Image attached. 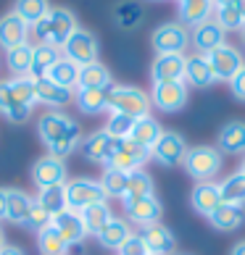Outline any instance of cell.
<instances>
[{
    "instance_id": "1",
    "label": "cell",
    "mask_w": 245,
    "mask_h": 255,
    "mask_svg": "<svg viewBox=\"0 0 245 255\" xmlns=\"http://www.w3.org/2000/svg\"><path fill=\"white\" fill-rule=\"evenodd\" d=\"M37 137H40V142L48 150V155L66 158L74 150H79L82 127L61 111H48L37 121Z\"/></svg>"
},
{
    "instance_id": "2",
    "label": "cell",
    "mask_w": 245,
    "mask_h": 255,
    "mask_svg": "<svg viewBox=\"0 0 245 255\" xmlns=\"http://www.w3.org/2000/svg\"><path fill=\"white\" fill-rule=\"evenodd\" d=\"M37 106V87L32 77H11L0 82V116L11 124H24Z\"/></svg>"
},
{
    "instance_id": "3",
    "label": "cell",
    "mask_w": 245,
    "mask_h": 255,
    "mask_svg": "<svg viewBox=\"0 0 245 255\" xmlns=\"http://www.w3.org/2000/svg\"><path fill=\"white\" fill-rule=\"evenodd\" d=\"M77 16L69 8H50L48 16H42L40 21L34 24V34L40 45H50V48L61 50L66 40L77 32Z\"/></svg>"
},
{
    "instance_id": "4",
    "label": "cell",
    "mask_w": 245,
    "mask_h": 255,
    "mask_svg": "<svg viewBox=\"0 0 245 255\" xmlns=\"http://www.w3.org/2000/svg\"><path fill=\"white\" fill-rule=\"evenodd\" d=\"M182 168L195 182H214L224 168V155L219 153L216 145H195V147H187Z\"/></svg>"
},
{
    "instance_id": "5",
    "label": "cell",
    "mask_w": 245,
    "mask_h": 255,
    "mask_svg": "<svg viewBox=\"0 0 245 255\" xmlns=\"http://www.w3.org/2000/svg\"><path fill=\"white\" fill-rule=\"evenodd\" d=\"M108 113H124L132 119L150 116V95L135 84H111L108 87Z\"/></svg>"
},
{
    "instance_id": "6",
    "label": "cell",
    "mask_w": 245,
    "mask_h": 255,
    "mask_svg": "<svg viewBox=\"0 0 245 255\" xmlns=\"http://www.w3.org/2000/svg\"><path fill=\"white\" fill-rule=\"evenodd\" d=\"M108 200L106 192L98 179H90V176H79V179H71L66 182V208L74 213H82L84 208L95 205V203H103Z\"/></svg>"
},
{
    "instance_id": "7",
    "label": "cell",
    "mask_w": 245,
    "mask_h": 255,
    "mask_svg": "<svg viewBox=\"0 0 245 255\" xmlns=\"http://www.w3.org/2000/svg\"><path fill=\"white\" fill-rule=\"evenodd\" d=\"M150 45H153L156 55H169V53H182L190 45V32L187 26H182L180 21H166L161 26H156L150 34Z\"/></svg>"
},
{
    "instance_id": "8",
    "label": "cell",
    "mask_w": 245,
    "mask_h": 255,
    "mask_svg": "<svg viewBox=\"0 0 245 255\" xmlns=\"http://www.w3.org/2000/svg\"><path fill=\"white\" fill-rule=\"evenodd\" d=\"M63 55L69 61H74L77 66H87V63H95L98 61V53H100V42L95 32L90 29H82V26H77V32H74L69 40H66L63 45Z\"/></svg>"
},
{
    "instance_id": "9",
    "label": "cell",
    "mask_w": 245,
    "mask_h": 255,
    "mask_svg": "<svg viewBox=\"0 0 245 255\" xmlns=\"http://www.w3.org/2000/svg\"><path fill=\"white\" fill-rule=\"evenodd\" d=\"M185 153H187V142L180 131H166L158 137V142L150 147V158L156 160L158 166L164 168H174V166H182L185 160Z\"/></svg>"
},
{
    "instance_id": "10",
    "label": "cell",
    "mask_w": 245,
    "mask_h": 255,
    "mask_svg": "<svg viewBox=\"0 0 245 255\" xmlns=\"http://www.w3.org/2000/svg\"><path fill=\"white\" fill-rule=\"evenodd\" d=\"M150 95V106L161 113H177L187 106V84L185 82H158L153 84Z\"/></svg>"
},
{
    "instance_id": "11",
    "label": "cell",
    "mask_w": 245,
    "mask_h": 255,
    "mask_svg": "<svg viewBox=\"0 0 245 255\" xmlns=\"http://www.w3.org/2000/svg\"><path fill=\"white\" fill-rule=\"evenodd\" d=\"M32 182L37 190H45V187H58L66 184V176H69V168H66L63 158L55 155H42L32 163Z\"/></svg>"
},
{
    "instance_id": "12",
    "label": "cell",
    "mask_w": 245,
    "mask_h": 255,
    "mask_svg": "<svg viewBox=\"0 0 245 255\" xmlns=\"http://www.w3.org/2000/svg\"><path fill=\"white\" fill-rule=\"evenodd\" d=\"M148 160H150V150L140 147L137 142H132V139H116L114 155H111L108 166L119 168V171H124V174H132V171H140Z\"/></svg>"
},
{
    "instance_id": "13",
    "label": "cell",
    "mask_w": 245,
    "mask_h": 255,
    "mask_svg": "<svg viewBox=\"0 0 245 255\" xmlns=\"http://www.w3.org/2000/svg\"><path fill=\"white\" fill-rule=\"evenodd\" d=\"M124 213H127V221L137 224V226H153L161 221L164 216V205L156 195H148V197H137V200H124Z\"/></svg>"
},
{
    "instance_id": "14",
    "label": "cell",
    "mask_w": 245,
    "mask_h": 255,
    "mask_svg": "<svg viewBox=\"0 0 245 255\" xmlns=\"http://www.w3.org/2000/svg\"><path fill=\"white\" fill-rule=\"evenodd\" d=\"M214 69V77L216 82H232V77L238 74L243 66H245V58L238 48H232V45H222V48H216L214 53L206 55Z\"/></svg>"
},
{
    "instance_id": "15",
    "label": "cell",
    "mask_w": 245,
    "mask_h": 255,
    "mask_svg": "<svg viewBox=\"0 0 245 255\" xmlns=\"http://www.w3.org/2000/svg\"><path fill=\"white\" fill-rule=\"evenodd\" d=\"M114 145H116V139L108 137L106 129H98V131H92V134L82 137L79 153H82L84 160H90V163H103V166H108L111 155H114Z\"/></svg>"
},
{
    "instance_id": "16",
    "label": "cell",
    "mask_w": 245,
    "mask_h": 255,
    "mask_svg": "<svg viewBox=\"0 0 245 255\" xmlns=\"http://www.w3.org/2000/svg\"><path fill=\"white\" fill-rule=\"evenodd\" d=\"M190 42H193L195 53H201V55H209V53H214L216 48H222V45H227V32H224L222 26L214 21V18H209V21H203V24L193 26Z\"/></svg>"
},
{
    "instance_id": "17",
    "label": "cell",
    "mask_w": 245,
    "mask_h": 255,
    "mask_svg": "<svg viewBox=\"0 0 245 255\" xmlns=\"http://www.w3.org/2000/svg\"><path fill=\"white\" fill-rule=\"evenodd\" d=\"M150 79L158 82H185V55L182 53H169L156 55L150 63Z\"/></svg>"
},
{
    "instance_id": "18",
    "label": "cell",
    "mask_w": 245,
    "mask_h": 255,
    "mask_svg": "<svg viewBox=\"0 0 245 255\" xmlns=\"http://www.w3.org/2000/svg\"><path fill=\"white\" fill-rule=\"evenodd\" d=\"M140 237H143L150 255H174V250H177L174 232L169 229V226H164L161 221L153 224V226H145V229L140 232Z\"/></svg>"
},
{
    "instance_id": "19",
    "label": "cell",
    "mask_w": 245,
    "mask_h": 255,
    "mask_svg": "<svg viewBox=\"0 0 245 255\" xmlns=\"http://www.w3.org/2000/svg\"><path fill=\"white\" fill-rule=\"evenodd\" d=\"M216 82L214 77V69L206 55L195 53V55H185V84L190 87H198V90H206Z\"/></svg>"
},
{
    "instance_id": "20",
    "label": "cell",
    "mask_w": 245,
    "mask_h": 255,
    "mask_svg": "<svg viewBox=\"0 0 245 255\" xmlns=\"http://www.w3.org/2000/svg\"><path fill=\"white\" fill-rule=\"evenodd\" d=\"M190 205L198 216H209L222 205V195H219V184L216 182H195L193 192H190Z\"/></svg>"
},
{
    "instance_id": "21",
    "label": "cell",
    "mask_w": 245,
    "mask_h": 255,
    "mask_svg": "<svg viewBox=\"0 0 245 255\" xmlns=\"http://www.w3.org/2000/svg\"><path fill=\"white\" fill-rule=\"evenodd\" d=\"M216 147L224 155H245V121H227L219 129V137H216Z\"/></svg>"
},
{
    "instance_id": "22",
    "label": "cell",
    "mask_w": 245,
    "mask_h": 255,
    "mask_svg": "<svg viewBox=\"0 0 245 255\" xmlns=\"http://www.w3.org/2000/svg\"><path fill=\"white\" fill-rule=\"evenodd\" d=\"M26 37H29V24L21 21L13 11L0 16V48L3 50H11V48L24 45Z\"/></svg>"
},
{
    "instance_id": "23",
    "label": "cell",
    "mask_w": 245,
    "mask_h": 255,
    "mask_svg": "<svg viewBox=\"0 0 245 255\" xmlns=\"http://www.w3.org/2000/svg\"><path fill=\"white\" fill-rule=\"evenodd\" d=\"M114 84V74L106 63H87L79 66V79H77V90H108Z\"/></svg>"
},
{
    "instance_id": "24",
    "label": "cell",
    "mask_w": 245,
    "mask_h": 255,
    "mask_svg": "<svg viewBox=\"0 0 245 255\" xmlns=\"http://www.w3.org/2000/svg\"><path fill=\"white\" fill-rule=\"evenodd\" d=\"M32 203H34V197L29 192L18 190V187H5V221L21 226Z\"/></svg>"
},
{
    "instance_id": "25",
    "label": "cell",
    "mask_w": 245,
    "mask_h": 255,
    "mask_svg": "<svg viewBox=\"0 0 245 255\" xmlns=\"http://www.w3.org/2000/svg\"><path fill=\"white\" fill-rule=\"evenodd\" d=\"M177 13L182 26H198L214 13V0H177Z\"/></svg>"
},
{
    "instance_id": "26",
    "label": "cell",
    "mask_w": 245,
    "mask_h": 255,
    "mask_svg": "<svg viewBox=\"0 0 245 255\" xmlns=\"http://www.w3.org/2000/svg\"><path fill=\"white\" fill-rule=\"evenodd\" d=\"M53 226L58 229V234L69 242V245H79L84 242V237H87V229H84V221H82V216L79 213H74L66 208L63 213L58 216H53Z\"/></svg>"
},
{
    "instance_id": "27",
    "label": "cell",
    "mask_w": 245,
    "mask_h": 255,
    "mask_svg": "<svg viewBox=\"0 0 245 255\" xmlns=\"http://www.w3.org/2000/svg\"><path fill=\"white\" fill-rule=\"evenodd\" d=\"M34 87H37V103H45V106H50L55 111L63 108V106H69V103L74 100V92L71 90L58 87V84L50 82L48 77L34 79Z\"/></svg>"
},
{
    "instance_id": "28",
    "label": "cell",
    "mask_w": 245,
    "mask_h": 255,
    "mask_svg": "<svg viewBox=\"0 0 245 255\" xmlns=\"http://www.w3.org/2000/svg\"><path fill=\"white\" fill-rule=\"evenodd\" d=\"M209 224L214 226L216 232H238L240 226L245 224V208L222 203V205L209 216Z\"/></svg>"
},
{
    "instance_id": "29",
    "label": "cell",
    "mask_w": 245,
    "mask_h": 255,
    "mask_svg": "<svg viewBox=\"0 0 245 255\" xmlns=\"http://www.w3.org/2000/svg\"><path fill=\"white\" fill-rule=\"evenodd\" d=\"M129 234H132L129 221H127V219H119V216H114V219H111L106 226H103V229L95 234V237H98V242H100L106 250H119L121 245L129 240Z\"/></svg>"
},
{
    "instance_id": "30",
    "label": "cell",
    "mask_w": 245,
    "mask_h": 255,
    "mask_svg": "<svg viewBox=\"0 0 245 255\" xmlns=\"http://www.w3.org/2000/svg\"><path fill=\"white\" fill-rule=\"evenodd\" d=\"M161 134H164V129H161V124H158V119H153V116H143V119H137V121H135L129 139H132V142H137L140 147L150 150V147L158 142V137H161Z\"/></svg>"
},
{
    "instance_id": "31",
    "label": "cell",
    "mask_w": 245,
    "mask_h": 255,
    "mask_svg": "<svg viewBox=\"0 0 245 255\" xmlns=\"http://www.w3.org/2000/svg\"><path fill=\"white\" fill-rule=\"evenodd\" d=\"M74 103L84 116H98V113L108 111V90H77Z\"/></svg>"
},
{
    "instance_id": "32",
    "label": "cell",
    "mask_w": 245,
    "mask_h": 255,
    "mask_svg": "<svg viewBox=\"0 0 245 255\" xmlns=\"http://www.w3.org/2000/svg\"><path fill=\"white\" fill-rule=\"evenodd\" d=\"M219 195H222V203L245 208V174L235 171L230 176H224L219 182Z\"/></svg>"
},
{
    "instance_id": "33",
    "label": "cell",
    "mask_w": 245,
    "mask_h": 255,
    "mask_svg": "<svg viewBox=\"0 0 245 255\" xmlns=\"http://www.w3.org/2000/svg\"><path fill=\"white\" fill-rule=\"evenodd\" d=\"M145 16V8L137 3V0H121V3H116L114 8V21L119 29H135V26H140V21H143Z\"/></svg>"
},
{
    "instance_id": "34",
    "label": "cell",
    "mask_w": 245,
    "mask_h": 255,
    "mask_svg": "<svg viewBox=\"0 0 245 255\" xmlns=\"http://www.w3.org/2000/svg\"><path fill=\"white\" fill-rule=\"evenodd\" d=\"M32 53L34 48L29 42L18 45V48L5 50V66L13 77H29V69H32Z\"/></svg>"
},
{
    "instance_id": "35",
    "label": "cell",
    "mask_w": 245,
    "mask_h": 255,
    "mask_svg": "<svg viewBox=\"0 0 245 255\" xmlns=\"http://www.w3.org/2000/svg\"><path fill=\"white\" fill-rule=\"evenodd\" d=\"M48 79L55 82L58 87L74 90V87H77V79H79V66L74 61H69L66 55H61V58L53 63V69L48 71Z\"/></svg>"
},
{
    "instance_id": "36",
    "label": "cell",
    "mask_w": 245,
    "mask_h": 255,
    "mask_svg": "<svg viewBox=\"0 0 245 255\" xmlns=\"http://www.w3.org/2000/svg\"><path fill=\"white\" fill-rule=\"evenodd\" d=\"M79 216H82V221H84V229H87V234H98L103 226L114 219V211H111L108 200H103V203H95V205L84 208Z\"/></svg>"
},
{
    "instance_id": "37",
    "label": "cell",
    "mask_w": 245,
    "mask_h": 255,
    "mask_svg": "<svg viewBox=\"0 0 245 255\" xmlns=\"http://www.w3.org/2000/svg\"><path fill=\"white\" fill-rule=\"evenodd\" d=\"M61 58V50L50 48V45H37L34 53H32V69H29V77L32 79H42L48 77V71L53 69V63Z\"/></svg>"
},
{
    "instance_id": "38",
    "label": "cell",
    "mask_w": 245,
    "mask_h": 255,
    "mask_svg": "<svg viewBox=\"0 0 245 255\" xmlns=\"http://www.w3.org/2000/svg\"><path fill=\"white\" fill-rule=\"evenodd\" d=\"M148 195H156L153 176H150L145 168L132 171L129 179H127V192H124V197H121V203L124 200H137V197H148Z\"/></svg>"
},
{
    "instance_id": "39",
    "label": "cell",
    "mask_w": 245,
    "mask_h": 255,
    "mask_svg": "<svg viewBox=\"0 0 245 255\" xmlns=\"http://www.w3.org/2000/svg\"><path fill=\"white\" fill-rule=\"evenodd\" d=\"M37 250H40V255H66L69 242H66L58 234V229L50 224V226H45L42 232H37Z\"/></svg>"
},
{
    "instance_id": "40",
    "label": "cell",
    "mask_w": 245,
    "mask_h": 255,
    "mask_svg": "<svg viewBox=\"0 0 245 255\" xmlns=\"http://www.w3.org/2000/svg\"><path fill=\"white\" fill-rule=\"evenodd\" d=\"M11 11L21 18V21H26L29 26H34L42 16H48L50 3H48V0H16Z\"/></svg>"
},
{
    "instance_id": "41",
    "label": "cell",
    "mask_w": 245,
    "mask_h": 255,
    "mask_svg": "<svg viewBox=\"0 0 245 255\" xmlns=\"http://www.w3.org/2000/svg\"><path fill=\"white\" fill-rule=\"evenodd\" d=\"M34 200L40 203V205H42L50 216L63 213V211H66V184H58V187H45V190L37 192Z\"/></svg>"
},
{
    "instance_id": "42",
    "label": "cell",
    "mask_w": 245,
    "mask_h": 255,
    "mask_svg": "<svg viewBox=\"0 0 245 255\" xmlns=\"http://www.w3.org/2000/svg\"><path fill=\"white\" fill-rule=\"evenodd\" d=\"M127 179H129V174L106 166V171H103V176L98 179V182L103 187V192H106V197H116V200H121L124 192H127Z\"/></svg>"
},
{
    "instance_id": "43",
    "label": "cell",
    "mask_w": 245,
    "mask_h": 255,
    "mask_svg": "<svg viewBox=\"0 0 245 255\" xmlns=\"http://www.w3.org/2000/svg\"><path fill=\"white\" fill-rule=\"evenodd\" d=\"M135 121L137 119L124 116V113H108V121H106V127H103V129H106L108 137H114V139H129Z\"/></svg>"
},
{
    "instance_id": "44",
    "label": "cell",
    "mask_w": 245,
    "mask_h": 255,
    "mask_svg": "<svg viewBox=\"0 0 245 255\" xmlns=\"http://www.w3.org/2000/svg\"><path fill=\"white\" fill-rule=\"evenodd\" d=\"M53 224V216L48 213V211H45V208L40 205V203H32V208H29V213H26V219H24V229H29V232H42L45 229V226H50Z\"/></svg>"
},
{
    "instance_id": "45",
    "label": "cell",
    "mask_w": 245,
    "mask_h": 255,
    "mask_svg": "<svg viewBox=\"0 0 245 255\" xmlns=\"http://www.w3.org/2000/svg\"><path fill=\"white\" fill-rule=\"evenodd\" d=\"M116 255H150V253H148V248H145L143 237L132 232V234H129V240H127V242L116 250Z\"/></svg>"
},
{
    "instance_id": "46",
    "label": "cell",
    "mask_w": 245,
    "mask_h": 255,
    "mask_svg": "<svg viewBox=\"0 0 245 255\" xmlns=\"http://www.w3.org/2000/svg\"><path fill=\"white\" fill-rule=\"evenodd\" d=\"M230 90H232V95L238 98V100H245V66H243V69L232 77Z\"/></svg>"
},
{
    "instance_id": "47",
    "label": "cell",
    "mask_w": 245,
    "mask_h": 255,
    "mask_svg": "<svg viewBox=\"0 0 245 255\" xmlns=\"http://www.w3.org/2000/svg\"><path fill=\"white\" fill-rule=\"evenodd\" d=\"M0 255H26V253L18 248V245H5V248L0 250Z\"/></svg>"
},
{
    "instance_id": "48",
    "label": "cell",
    "mask_w": 245,
    "mask_h": 255,
    "mask_svg": "<svg viewBox=\"0 0 245 255\" xmlns=\"http://www.w3.org/2000/svg\"><path fill=\"white\" fill-rule=\"evenodd\" d=\"M0 221H5V187H0Z\"/></svg>"
},
{
    "instance_id": "49",
    "label": "cell",
    "mask_w": 245,
    "mask_h": 255,
    "mask_svg": "<svg viewBox=\"0 0 245 255\" xmlns=\"http://www.w3.org/2000/svg\"><path fill=\"white\" fill-rule=\"evenodd\" d=\"M230 255H245V240L235 242V245H232V250H230Z\"/></svg>"
},
{
    "instance_id": "50",
    "label": "cell",
    "mask_w": 245,
    "mask_h": 255,
    "mask_svg": "<svg viewBox=\"0 0 245 255\" xmlns=\"http://www.w3.org/2000/svg\"><path fill=\"white\" fill-rule=\"evenodd\" d=\"M238 0H214V8H227V5H235Z\"/></svg>"
},
{
    "instance_id": "51",
    "label": "cell",
    "mask_w": 245,
    "mask_h": 255,
    "mask_svg": "<svg viewBox=\"0 0 245 255\" xmlns=\"http://www.w3.org/2000/svg\"><path fill=\"white\" fill-rule=\"evenodd\" d=\"M235 8H238V13H240L243 24H245V0H238V3H235Z\"/></svg>"
},
{
    "instance_id": "52",
    "label": "cell",
    "mask_w": 245,
    "mask_h": 255,
    "mask_svg": "<svg viewBox=\"0 0 245 255\" xmlns=\"http://www.w3.org/2000/svg\"><path fill=\"white\" fill-rule=\"evenodd\" d=\"M5 248V232H3V226H0V250Z\"/></svg>"
},
{
    "instance_id": "53",
    "label": "cell",
    "mask_w": 245,
    "mask_h": 255,
    "mask_svg": "<svg viewBox=\"0 0 245 255\" xmlns=\"http://www.w3.org/2000/svg\"><path fill=\"white\" fill-rule=\"evenodd\" d=\"M240 40H243V45H245V26H243V29H240Z\"/></svg>"
},
{
    "instance_id": "54",
    "label": "cell",
    "mask_w": 245,
    "mask_h": 255,
    "mask_svg": "<svg viewBox=\"0 0 245 255\" xmlns=\"http://www.w3.org/2000/svg\"><path fill=\"white\" fill-rule=\"evenodd\" d=\"M240 174H245V158H243V163H240Z\"/></svg>"
},
{
    "instance_id": "55",
    "label": "cell",
    "mask_w": 245,
    "mask_h": 255,
    "mask_svg": "<svg viewBox=\"0 0 245 255\" xmlns=\"http://www.w3.org/2000/svg\"><path fill=\"white\" fill-rule=\"evenodd\" d=\"M174 255H180V253H174Z\"/></svg>"
}]
</instances>
